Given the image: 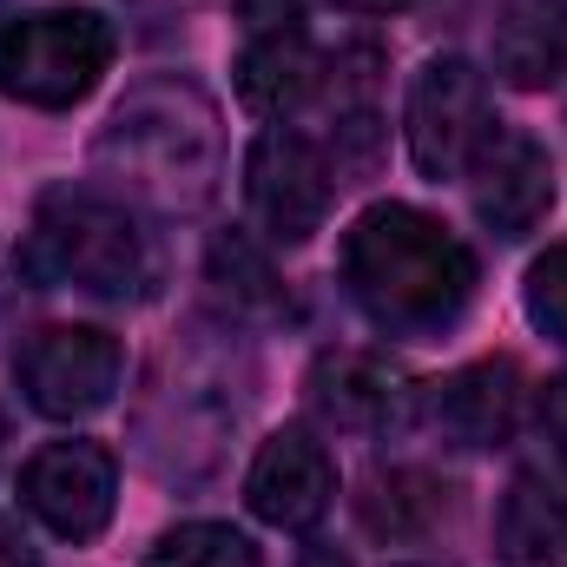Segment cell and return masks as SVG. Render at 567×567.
<instances>
[{"instance_id":"2","label":"cell","mask_w":567,"mask_h":567,"mask_svg":"<svg viewBox=\"0 0 567 567\" xmlns=\"http://www.w3.org/2000/svg\"><path fill=\"white\" fill-rule=\"evenodd\" d=\"M93 165L106 178L113 198L145 205V212H198L218 192L225 172V140H218V113L212 100L178 80V73H152L140 86H126V100L113 106V120L93 140Z\"/></svg>"},{"instance_id":"17","label":"cell","mask_w":567,"mask_h":567,"mask_svg":"<svg viewBox=\"0 0 567 567\" xmlns=\"http://www.w3.org/2000/svg\"><path fill=\"white\" fill-rule=\"evenodd\" d=\"M205 265H212V284H218L238 310H278V271H271V258H265L245 231L212 238Z\"/></svg>"},{"instance_id":"11","label":"cell","mask_w":567,"mask_h":567,"mask_svg":"<svg viewBox=\"0 0 567 567\" xmlns=\"http://www.w3.org/2000/svg\"><path fill=\"white\" fill-rule=\"evenodd\" d=\"M303 396L310 410L330 429H357V435H377V429L403 423L410 410V377L390 363V357H370V350H323L303 377Z\"/></svg>"},{"instance_id":"6","label":"cell","mask_w":567,"mask_h":567,"mask_svg":"<svg viewBox=\"0 0 567 567\" xmlns=\"http://www.w3.org/2000/svg\"><path fill=\"white\" fill-rule=\"evenodd\" d=\"M120 337L100 323H47L27 337V350L13 357V377L27 390V403L53 423H86L113 403L120 390Z\"/></svg>"},{"instance_id":"15","label":"cell","mask_w":567,"mask_h":567,"mask_svg":"<svg viewBox=\"0 0 567 567\" xmlns=\"http://www.w3.org/2000/svg\"><path fill=\"white\" fill-rule=\"evenodd\" d=\"M495 73L522 93L567 80V0H508L495 27Z\"/></svg>"},{"instance_id":"18","label":"cell","mask_w":567,"mask_h":567,"mask_svg":"<svg viewBox=\"0 0 567 567\" xmlns=\"http://www.w3.org/2000/svg\"><path fill=\"white\" fill-rule=\"evenodd\" d=\"M363 522L370 535H390V542H410L435 522V488L423 475H377L370 495H363Z\"/></svg>"},{"instance_id":"3","label":"cell","mask_w":567,"mask_h":567,"mask_svg":"<svg viewBox=\"0 0 567 567\" xmlns=\"http://www.w3.org/2000/svg\"><path fill=\"white\" fill-rule=\"evenodd\" d=\"M20 271L53 290H86V297L126 303L152 284V245H145L126 198H113L100 185H53L33 205Z\"/></svg>"},{"instance_id":"10","label":"cell","mask_w":567,"mask_h":567,"mask_svg":"<svg viewBox=\"0 0 567 567\" xmlns=\"http://www.w3.org/2000/svg\"><path fill=\"white\" fill-rule=\"evenodd\" d=\"M245 502L265 528H284V535H303L330 515L337 502V462L330 449L310 435V429H278L265 435L251 475H245Z\"/></svg>"},{"instance_id":"12","label":"cell","mask_w":567,"mask_h":567,"mask_svg":"<svg viewBox=\"0 0 567 567\" xmlns=\"http://www.w3.org/2000/svg\"><path fill=\"white\" fill-rule=\"evenodd\" d=\"M423 416L455 449H502L515 435V423H522V370L508 357L462 363L455 377L423 390Z\"/></svg>"},{"instance_id":"13","label":"cell","mask_w":567,"mask_h":567,"mask_svg":"<svg viewBox=\"0 0 567 567\" xmlns=\"http://www.w3.org/2000/svg\"><path fill=\"white\" fill-rule=\"evenodd\" d=\"M323 80H330V60L303 40V27H265L238 53V100L265 120H290L297 106H310Z\"/></svg>"},{"instance_id":"7","label":"cell","mask_w":567,"mask_h":567,"mask_svg":"<svg viewBox=\"0 0 567 567\" xmlns=\"http://www.w3.org/2000/svg\"><path fill=\"white\" fill-rule=\"evenodd\" d=\"M403 133H410V158L423 178H462L475 165L482 140L495 133V113H488V80L475 73V60L462 53H435L416 86H410V113H403Z\"/></svg>"},{"instance_id":"19","label":"cell","mask_w":567,"mask_h":567,"mask_svg":"<svg viewBox=\"0 0 567 567\" xmlns=\"http://www.w3.org/2000/svg\"><path fill=\"white\" fill-rule=\"evenodd\" d=\"M522 310H528V323H535L548 343H567V245H548V251L528 265Z\"/></svg>"},{"instance_id":"16","label":"cell","mask_w":567,"mask_h":567,"mask_svg":"<svg viewBox=\"0 0 567 567\" xmlns=\"http://www.w3.org/2000/svg\"><path fill=\"white\" fill-rule=\"evenodd\" d=\"M145 567H265V555L231 522H178L152 542Z\"/></svg>"},{"instance_id":"4","label":"cell","mask_w":567,"mask_h":567,"mask_svg":"<svg viewBox=\"0 0 567 567\" xmlns=\"http://www.w3.org/2000/svg\"><path fill=\"white\" fill-rule=\"evenodd\" d=\"M113 66V27L93 7H33L0 20V93L40 113L80 106Z\"/></svg>"},{"instance_id":"21","label":"cell","mask_w":567,"mask_h":567,"mask_svg":"<svg viewBox=\"0 0 567 567\" xmlns=\"http://www.w3.org/2000/svg\"><path fill=\"white\" fill-rule=\"evenodd\" d=\"M0 567H40V555L27 548V535H20L7 515H0Z\"/></svg>"},{"instance_id":"14","label":"cell","mask_w":567,"mask_h":567,"mask_svg":"<svg viewBox=\"0 0 567 567\" xmlns=\"http://www.w3.org/2000/svg\"><path fill=\"white\" fill-rule=\"evenodd\" d=\"M495 561L502 567H567V475L522 468L495 508Z\"/></svg>"},{"instance_id":"20","label":"cell","mask_w":567,"mask_h":567,"mask_svg":"<svg viewBox=\"0 0 567 567\" xmlns=\"http://www.w3.org/2000/svg\"><path fill=\"white\" fill-rule=\"evenodd\" d=\"M542 435L555 442V455H567V370L542 390Z\"/></svg>"},{"instance_id":"23","label":"cell","mask_w":567,"mask_h":567,"mask_svg":"<svg viewBox=\"0 0 567 567\" xmlns=\"http://www.w3.org/2000/svg\"><path fill=\"white\" fill-rule=\"evenodd\" d=\"M0 449H7V423H0Z\"/></svg>"},{"instance_id":"8","label":"cell","mask_w":567,"mask_h":567,"mask_svg":"<svg viewBox=\"0 0 567 567\" xmlns=\"http://www.w3.org/2000/svg\"><path fill=\"white\" fill-rule=\"evenodd\" d=\"M20 508L47 535L86 548L106 535V522L120 508V462L100 442H47L20 468Z\"/></svg>"},{"instance_id":"22","label":"cell","mask_w":567,"mask_h":567,"mask_svg":"<svg viewBox=\"0 0 567 567\" xmlns=\"http://www.w3.org/2000/svg\"><path fill=\"white\" fill-rule=\"evenodd\" d=\"M343 13H403V7H416V0H337Z\"/></svg>"},{"instance_id":"9","label":"cell","mask_w":567,"mask_h":567,"mask_svg":"<svg viewBox=\"0 0 567 567\" xmlns=\"http://www.w3.org/2000/svg\"><path fill=\"white\" fill-rule=\"evenodd\" d=\"M462 178H468L475 218H482L495 238H528V231L555 212V158H548V145L528 140V133L495 126Z\"/></svg>"},{"instance_id":"1","label":"cell","mask_w":567,"mask_h":567,"mask_svg":"<svg viewBox=\"0 0 567 567\" xmlns=\"http://www.w3.org/2000/svg\"><path fill=\"white\" fill-rule=\"evenodd\" d=\"M343 284L377 330L423 343L462 323L482 271H475V251L442 218L390 198L343 231Z\"/></svg>"},{"instance_id":"5","label":"cell","mask_w":567,"mask_h":567,"mask_svg":"<svg viewBox=\"0 0 567 567\" xmlns=\"http://www.w3.org/2000/svg\"><path fill=\"white\" fill-rule=\"evenodd\" d=\"M337 185L343 178L330 152L297 126H265L245 152V205L271 245H310L330 218Z\"/></svg>"}]
</instances>
